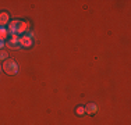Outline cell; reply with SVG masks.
<instances>
[{"mask_svg":"<svg viewBox=\"0 0 131 125\" xmlns=\"http://www.w3.org/2000/svg\"><path fill=\"white\" fill-rule=\"evenodd\" d=\"M2 70L4 71L7 75H15L18 72V65H17V62H15L14 60L7 58V60H4V62H3Z\"/></svg>","mask_w":131,"mask_h":125,"instance_id":"6da1fadb","label":"cell"},{"mask_svg":"<svg viewBox=\"0 0 131 125\" xmlns=\"http://www.w3.org/2000/svg\"><path fill=\"white\" fill-rule=\"evenodd\" d=\"M28 29H29V24L25 22V21H20V24L17 25V29H15V33H17L18 36L24 35Z\"/></svg>","mask_w":131,"mask_h":125,"instance_id":"7a4b0ae2","label":"cell"},{"mask_svg":"<svg viewBox=\"0 0 131 125\" xmlns=\"http://www.w3.org/2000/svg\"><path fill=\"white\" fill-rule=\"evenodd\" d=\"M18 43H20L23 47H31V46H32V43H34V40L29 39V38H27L25 35H23L20 39H18Z\"/></svg>","mask_w":131,"mask_h":125,"instance_id":"3957f363","label":"cell"},{"mask_svg":"<svg viewBox=\"0 0 131 125\" xmlns=\"http://www.w3.org/2000/svg\"><path fill=\"white\" fill-rule=\"evenodd\" d=\"M84 110H85V114H91V115H93L96 111H98V106H96L95 103H88V104L84 107Z\"/></svg>","mask_w":131,"mask_h":125,"instance_id":"277c9868","label":"cell"},{"mask_svg":"<svg viewBox=\"0 0 131 125\" xmlns=\"http://www.w3.org/2000/svg\"><path fill=\"white\" fill-rule=\"evenodd\" d=\"M18 24H20V20H13V21H11V24L8 25L7 32L11 33V35H13V33H15V29H17V25H18Z\"/></svg>","mask_w":131,"mask_h":125,"instance_id":"5b68a950","label":"cell"},{"mask_svg":"<svg viewBox=\"0 0 131 125\" xmlns=\"http://www.w3.org/2000/svg\"><path fill=\"white\" fill-rule=\"evenodd\" d=\"M8 21H10V17H8L7 12H0V27L8 24Z\"/></svg>","mask_w":131,"mask_h":125,"instance_id":"8992f818","label":"cell"},{"mask_svg":"<svg viewBox=\"0 0 131 125\" xmlns=\"http://www.w3.org/2000/svg\"><path fill=\"white\" fill-rule=\"evenodd\" d=\"M8 36V32L4 27H0V40H4Z\"/></svg>","mask_w":131,"mask_h":125,"instance_id":"52a82bcc","label":"cell"},{"mask_svg":"<svg viewBox=\"0 0 131 125\" xmlns=\"http://www.w3.org/2000/svg\"><path fill=\"white\" fill-rule=\"evenodd\" d=\"M8 58V54H7V52H6V50H0V60H7Z\"/></svg>","mask_w":131,"mask_h":125,"instance_id":"ba28073f","label":"cell"},{"mask_svg":"<svg viewBox=\"0 0 131 125\" xmlns=\"http://www.w3.org/2000/svg\"><path fill=\"white\" fill-rule=\"evenodd\" d=\"M75 112H77V115H84V114H85V110H84L82 106H80V107L75 108Z\"/></svg>","mask_w":131,"mask_h":125,"instance_id":"9c48e42d","label":"cell"},{"mask_svg":"<svg viewBox=\"0 0 131 125\" xmlns=\"http://www.w3.org/2000/svg\"><path fill=\"white\" fill-rule=\"evenodd\" d=\"M27 38H29V39H32V36H34V32H32V31H29V29H28L27 31V35H25Z\"/></svg>","mask_w":131,"mask_h":125,"instance_id":"30bf717a","label":"cell"},{"mask_svg":"<svg viewBox=\"0 0 131 125\" xmlns=\"http://www.w3.org/2000/svg\"><path fill=\"white\" fill-rule=\"evenodd\" d=\"M6 46V43H4V40H0V50H3V47Z\"/></svg>","mask_w":131,"mask_h":125,"instance_id":"8fae6325","label":"cell"},{"mask_svg":"<svg viewBox=\"0 0 131 125\" xmlns=\"http://www.w3.org/2000/svg\"><path fill=\"white\" fill-rule=\"evenodd\" d=\"M2 71H3V70H2V65H0V72H2Z\"/></svg>","mask_w":131,"mask_h":125,"instance_id":"7c38bea8","label":"cell"}]
</instances>
